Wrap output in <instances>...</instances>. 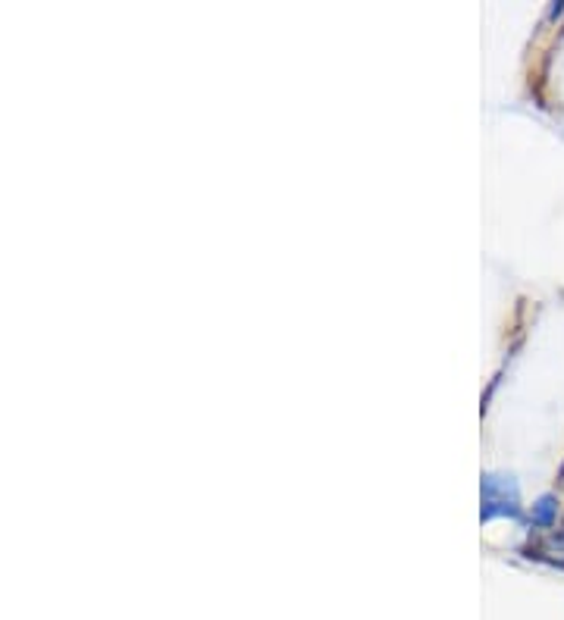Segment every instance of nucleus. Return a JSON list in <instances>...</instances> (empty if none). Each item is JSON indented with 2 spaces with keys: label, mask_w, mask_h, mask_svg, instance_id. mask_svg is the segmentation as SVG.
I'll use <instances>...</instances> for the list:
<instances>
[{
  "label": "nucleus",
  "mask_w": 564,
  "mask_h": 620,
  "mask_svg": "<svg viewBox=\"0 0 564 620\" xmlns=\"http://www.w3.org/2000/svg\"><path fill=\"white\" fill-rule=\"evenodd\" d=\"M540 524H552V498L540 502Z\"/></svg>",
  "instance_id": "nucleus-1"
}]
</instances>
